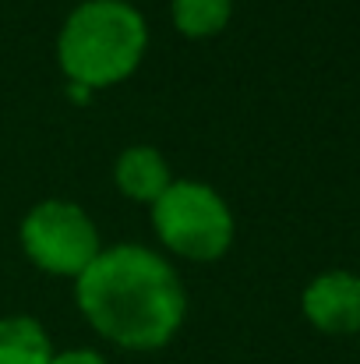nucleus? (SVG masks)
Wrapping results in <instances>:
<instances>
[{
	"label": "nucleus",
	"instance_id": "7",
	"mask_svg": "<svg viewBox=\"0 0 360 364\" xmlns=\"http://www.w3.org/2000/svg\"><path fill=\"white\" fill-rule=\"evenodd\" d=\"M57 350L50 333L32 315L0 318V364H53Z\"/></svg>",
	"mask_w": 360,
	"mask_h": 364
},
{
	"label": "nucleus",
	"instance_id": "5",
	"mask_svg": "<svg viewBox=\"0 0 360 364\" xmlns=\"http://www.w3.org/2000/svg\"><path fill=\"white\" fill-rule=\"evenodd\" d=\"M300 308L304 318L329 336L360 333V276L347 269L315 276L300 294Z\"/></svg>",
	"mask_w": 360,
	"mask_h": 364
},
{
	"label": "nucleus",
	"instance_id": "3",
	"mask_svg": "<svg viewBox=\"0 0 360 364\" xmlns=\"http://www.w3.org/2000/svg\"><path fill=\"white\" fill-rule=\"evenodd\" d=\"M156 237L187 262H216L230 251L237 223L227 198L202 181H173L152 202Z\"/></svg>",
	"mask_w": 360,
	"mask_h": 364
},
{
	"label": "nucleus",
	"instance_id": "8",
	"mask_svg": "<svg viewBox=\"0 0 360 364\" xmlns=\"http://www.w3.org/2000/svg\"><path fill=\"white\" fill-rule=\"evenodd\" d=\"M234 0H173V25L191 39H209L230 25Z\"/></svg>",
	"mask_w": 360,
	"mask_h": 364
},
{
	"label": "nucleus",
	"instance_id": "1",
	"mask_svg": "<svg viewBox=\"0 0 360 364\" xmlns=\"http://www.w3.org/2000/svg\"><path fill=\"white\" fill-rule=\"evenodd\" d=\"M75 301L89 326L124 350H163L187 318L177 269L141 244H117L75 279Z\"/></svg>",
	"mask_w": 360,
	"mask_h": 364
},
{
	"label": "nucleus",
	"instance_id": "6",
	"mask_svg": "<svg viewBox=\"0 0 360 364\" xmlns=\"http://www.w3.org/2000/svg\"><path fill=\"white\" fill-rule=\"evenodd\" d=\"M114 181H117L120 195H127L131 202H156L170 184H173V173H170V163L159 149L152 145H127L117 156V166H114Z\"/></svg>",
	"mask_w": 360,
	"mask_h": 364
},
{
	"label": "nucleus",
	"instance_id": "2",
	"mask_svg": "<svg viewBox=\"0 0 360 364\" xmlns=\"http://www.w3.org/2000/svg\"><path fill=\"white\" fill-rule=\"evenodd\" d=\"M145 46L148 25L134 4L82 0L57 36V60L71 85L92 92L131 78L145 57Z\"/></svg>",
	"mask_w": 360,
	"mask_h": 364
},
{
	"label": "nucleus",
	"instance_id": "9",
	"mask_svg": "<svg viewBox=\"0 0 360 364\" xmlns=\"http://www.w3.org/2000/svg\"><path fill=\"white\" fill-rule=\"evenodd\" d=\"M53 364H110L103 354H96V350H60Z\"/></svg>",
	"mask_w": 360,
	"mask_h": 364
},
{
	"label": "nucleus",
	"instance_id": "4",
	"mask_svg": "<svg viewBox=\"0 0 360 364\" xmlns=\"http://www.w3.org/2000/svg\"><path fill=\"white\" fill-rule=\"evenodd\" d=\"M18 237H21L25 255L43 272L71 276V279H78L103 251L92 216L67 198H46L32 205L21 220Z\"/></svg>",
	"mask_w": 360,
	"mask_h": 364
}]
</instances>
